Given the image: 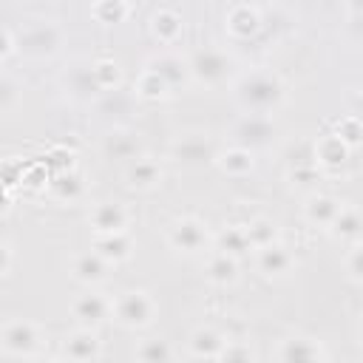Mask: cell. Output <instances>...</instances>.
Here are the masks:
<instances>
[{
  "label": "cell",
  "instance_id": "cell-1",
  "mask_svg": "<svg viewBox=\"0 0 363 363\" xmlns=\"http://www.w3.org/2000/svg\"><path fill=\"white\" fill-rule=\"evenodd\" d=\"M284 82L272 71H252L244 74L235 85V99L250 113H269L284 102Z\"/></svg>",
  "mask_w": 363,
  "mask_h": 363
},
{
  "label": "cell",
  "instance_id": "cell-2",
  "mask_svg": "<svg viewBox=\"0 0 363 363\" xmlns=\"http://www.w3.org/2000/svg\"><path fill=\"white\" fill-rule=\"evenodd\" d=\"M156 298L147 289H122L113 298V320L125 329H145L156 318Z\"/></svg>",
  "mask_w": 363,
  "mask_h": 363
},
{
  "label": "cell",
  "instance_id": "cell-3",
  "mask_svg": "<svg viewBox=\"0 0 363 363\" xmlns=\"http://www.w3.org/2000/svg\"><path fill=\"white\" fill-rule=\"evenodd\" d=\"M40 343H43V332L31 320L14 318L6 320L0 329V349L6 357H37Z\"/></svg>",
  "mask_w": 363,
  "mask_h": 363
},
{
  "label": "cell",
  "instance_id": "cell-4",
  "mask_svg": "<svg viewBox=\"0 0 363 363\" xmlns=\"http://www.w3.org/2000/svg\"><path fill=\"white\" fill-rule=\"evenodd\" d=\"M190 65V77L201 85H221L227 79V71H230V60L224 51L213 48V45H204V48H196L187 60Z\"/></svg>",
  "mask_w": 363,
  "mask_h": 363
},
{
  "label": "cell",
  "instance_id": "cell-5",
  "mask_svg": "<svg viewBox=\"0 0 363 363\" xmlns=\"http://www.w3.org/2000/svg\"><path fill=\"white\" fill-rule=\"evenodd\" d=\"M207 241H210L207 227L199 218H193V216L176 218L170 224V230H167V244L173 250L184 252V255H199L201 250H207Z\"/></svg>",
  "mask_w": 363,
  "mask_h": 363
},
{
  "label": "cell",
  "instance_id": "cell-6",
  "mask_svg": "<svg viewBox=\"0 0 363 363\" xmlns=\"http://www.w3.org/2000/svg\"><path fill=\"white\" fill-rule=\"evenodd\" d=\"M170 156L179 162V164H187V167H199V164H207V162H216V147L210 142L207 133H182L176 136V142L170 145Z\"/></svg>",
  "mask_w": 363,
  "mask_h": 363
},
{
  "label": "cell",
  "instance_id": "cell-7",
  "mask_svg": "<svg viewBox=\"0 0 363 363\" xmlns=\"http://www.w3.org/2000/svg\"><path fill=\"white\" fill-rule=\"evenodd\" d=\"M71 315L79 326L96 329L108 318H113V298H108L102 292H82L71 301Z\"/></svg>",
  "mask_w": 363,
  "mask_h": 363
},
{
  "label": "cell",
  "instance_id": "cell-8",
  "mask_svg": "<svg viewBox=\"0 0 363 363\" xmlns=\"http://www.w3.org/2000/svg\"><path fill=\"white\" fill-rule=\"evenodd\" d=\"M88 224L94 235H111V233H128L130 213L122 201H96L88 210Z\"/></svg>",
  "mask_w": 363,
  "mask_h": 363
},
{
  "label": "cell",
  "instance_id": "cell-9",
  "mask_svg": "<svg viewBox=\"0 0 363 363\" xmlns=\"http://www.w3.org/2000/svg\"><path fill=\"white\" fill-rule=\"evenodd\" d=\"M60 354L68 357V360H99V357H102V340L96 337L94 329L79 326L77 332H71V335L62 340Z\"/></svg>",
  "mask_w": 363,
  "mask_h": 363
},
{
  "label": "cell",
  "instance_id": "cell-10",
  "mask_svg": "<svg viewBox=\"0 0 363 363\" xmlns=\"http://www.w3.org/2000/svg\"><path fill=\"white\" fill-rule=\"evenodd\" d=\"M108 269H111V261L105 255H99L96 250L91 252H79L71 264V275L79 281V284H102L108 278Z\"/></svg>",
  "mask_w": 363,
  "mask_h": 363
},
{
  "label": "cell",
  "instance_id": "cell-11",
  "mask_svg": "<svg viewBox=\"0 0 363 363\" xmlns=\"http://www.w3.org/2000/svg\"><path fill=\"white\" fill-rule=\"evenodd\" d=\"M349 153H352V147L332 130V133H323L315 145H312V156H315V164H320V167H340L346 159H349Z\"/></svg>",
  "mask_w": 363,
  "mask_h": 363
},
{
  "label": "cell",
  "instance_id": "cell-12",
  "mask_svg": "<svg viewBox=\"0 0 363 363\" xmlns=\"http://www.w3.org/2000/svg\"><path fill=\"white\" fill-rule=\"evenodd\" d=\"M255 264H258V272H264L267 278H278L292 269V252L284 244L272 241V244L255 250Z\"/></svg>",
  "mask_w": 363,
  "mask_h": 363
},
{
  "label": "cell",
  "instance_id": "cell-13",
  "mask_svg": "<svg viewBox=\"0 0 363 363\" xmlns=\"http://www.w3.org/2000/svg\"><path fill=\"white\" fill-rule=\"evenodd\" d=\"M278 360H329V352L315 337H286L275 349Z\"/></svg>",
  "mask_w": 363,
  "mask_h": 363
},
{
  "label": "cell",
  "instance_id": "cell-14",
  "mask_svg": "<svg viewBox=\"0 0 363 363\" xmlns=\"http://www.w3.org/2000/svg\"><path fill=\"white\" fill-rule=\"evenodd\" d=\"M190 357H207V360H221L224 343L227 337L221 332H216L213 326H199L190 335Z\"/></svg>",
  "mask_w": 363,
  "mask_h": 363
},
{
  "label": "cell",
  "instance_id": "cell-15",
  "mask_svg": "<svg viewBox=\"0 0 363 363\" xmlns=\"http://www.w3.org/2000/svg\"><path fill=\"white\" fill-rule=\"evenodd\" d=\"M329 233L337 241H349V244L360 241L363 238V210L354 207V204H343L340 213H337V218L332 221Z\"/></svg>",
  "mask_w": 363,
  "mask_h": 363
},
{
  "label": "cell",
  "instance_id": "cell-16",
  "mask_svg": "<svg viewBox=\"0 0 363 363\" xmlns=\"http://www.w3.org/2000/svg\"><path fill=\"white\" fill-rule=\"evenodd\" d=\"M340 201L337 199H332V196H326V193H318V196H312L306 204H303V218L309 221V224H315V227H332V221L337 218V213H340Z\"/></svg>",
  "mask_w": 363,
  "mask_h": 363
},
{
  "label": "cell",
  "instance_id": "cell-17",
  "mask_svg": "<svg viewBox=\"0 0 363 363\" xmlns=\"http://www.w3.org/2000/svg\"><path fill=\"white\" fill-rule=\"evenodd\" d=\"M204 275H207L210 284L227 286V284H233V281L238 278V258L230 255V252L216 250V252L207 258V264H204Z\"/></svg>",
  "mask_w": 363,
  "mask_h": 363
},
{
  "label": "cell",
  "instance_id": "cell-18",
  "mask_svg": "<svg viewBox=\"0 0 363 363\" xmlns=\"http://www.w3.org/2000/svg\"><path fill=\"white\" fill-rule=\"evenodd\" d=\"M227 28H230L233 37L247 40V37H252V34L261 28V14H258L252 6L238 3V6H233V9L227 11Z\"/></svg>",
  "mask_w": 363,
  "mask_h": 363
},
{
  "label": "cell",
  "instance_id": "cell-19",
  "mask_svg": "<svg viewBox=\"0 0 363 363\" xmlns=\"http://www.w3.org/2000/svg\"><path fill=\"white\" fill-rule=\"evenodd\" d=\"M150 34L162 45H173L182 37V17L173 9H159L150 14Z\"/></svg>",
  "mask_w": 363,
  "mask_h": 363
},
{
  "label": "cell",
  "instance_id": "cell-20",
  "mask_svg": "<svg viewBox=\"0 0 363 363\" xmlns=\"http://www.w3.org/2000/svg\"><path fill=\"white\" fill-rule=\"evenodd\" d=\"M48 190H51V196H54L57 201H77V199L85 193V179H82V173H77V170L71 167V170L54 173Z\"/></svg>",
  "mask_w": 363,
  "mask_h": 363
},
{
  "label": "cell",
  "instance_id": "cell-21",
  "mask_svg": "<svg viewBox=\"0 0 363 363\" xmlns=\"http://www.w3.org/2000/svg\"><path fill=\"white\" fill-rule=\"evenodd\" d=\"M159 182H162L159 162L145 159V156H139V159L130 162V167H128V184L130 187H136V190H153Z\"/></svg>",
  "mask_w": 363,
  "mask_h": 363
},
{
  "label": "cell",
  "instance_id": "cell-22",
  "mask_svg": "<svg viewBox=\"0 0 363 363\" xmlns=\"http://www.w3.org/2000/svg\"><path fill=\"white\" fill-rule=\"evenodd\" d=\"M94 250L99 255H105L111 264H119L125 258H130L133 252V241L128 233H111V235H96L94 238Z\"/></svg>",
  "mask_w": 363,
  "mask_h": 363
},
{
  "label": "cell",
  "instance_id": "cell-23",
  "mask_svg": "<svg viewBox=\"0 0 363 363\" xmlns=\"http://www.w3.org/2000/svg\"><path fill=\"white\" fill-rule=\"evenodd\" d=\"M102 150H105V156H111V159H119V162H133V159H139V139L136 136H130V133H125V130H116V133H108L105 136V145H102Z\"/></svg>",
  "mask_w": 363,
  "mask_h": 363
},
{
  "label": "cell",
  "instance_id": "cell-24",
  "mask_svg": "<svg viewBox=\"0 0 363 363\" xmlns=\"http://www.w3.org/2000/svg\"><path fill=\"white\" fill-rule=\"evenodd\" d=\"M216 164H218L227 176H247V173L255 167V159H252V153H250L247 147L235 145V147H227L224 153H218V156H216Z\"/></svg>",
  "mask_w": 363,
  "mask_h": 363
},
{
  "label": "cell",
  "instance_id": "cell-25",
  "mask_svg": "<svg viewBox=\"0 0 363 363\" xmlns=\"http://www.w3.org/2000/svg\"><path fill=\"white\" fill-rule=\"evenodd\" d=\"M147 65H150V68H156V71L167 79V85H170V88L182 85V82H184V77L190 74V65H187V62H182V60H179L176 54H170V51H164V54L153 57Z\"/></svg>",
  "mask_w": 363,
  "mask_h": 363
},
{
  "label": "cell",
  "instance_id": "cell-26",
  "mask_svg": "<svg viewBox=\"0 0 363 363\" xmlns=\"http://www.w3.org/2000/svg\"><path fill=\"white\" fill-rule=\"evenodd\" d=\"M167 91H170L167 79H164L156 68H150V65H147V68L139 74V79H136V94H139L142 99L156 102V99H164V96H167Z\"/></svg>",
  "mask_w": 363,
  "mask_h": 363
},
{
  "label": "cell",
  "instance_id": "cell-27",
  "mask_svg": "<svg viewBox=\"0 0 363 363\" xmlns=\"http://www.w3.org/2000/svg\"><path fill=\"white\" fill-rule=\"evenodd\" d=\"M238 139L250 142V145H258V142H267V136L272 133V122L267 119V113H250L238 122Z\"/></svg>",
  "mask_w": 363,
  "mask_h": 363
},
{
  "label": "cell",
  "instance_id": "cell-28",
  "mask_svg": "<svg viewBox=\"0 0 363 363\" xmlns=\"http://www.w3.org/2000/svg\"><path fill=\"white\" fill-rule=\"evenodd\" d=\"M218 250H221V252H230V255H235V258H241L244 252H250L252 244H250L247 227H224V230L218 233Z\"/></svg>",
  "mask_w": 363,
  "mask_h": 363
},
{
  "label": "cell",
  "instance_id": "cell-29",
  "mask_svg": "<svg viewBox=\"0 0 363 363\" xmlns=\"http://www.w3.org/2000/svg\"><path fill=\"white\" fill-rule=\"evenodd\" d=\"M91 17L96 23H105V26L122 23L128 17V0H94L91 3Z\"/></svg>",
  "mask_w": 363,
  "mask_h": 363
},
{
  "label": "cell",
  "instance_id": "cell-30",
  "mask_svg": "<svg viewBox=\"0 0 363 363\" xmlns=\"http://www.w3.org/2000/svg\"><path fill=\"white\" fill-rule=\"evenodd\" d=\"M91 74H94L96 85L105 88V91H111V88H116V85L122 82V68H119V62H116V60H108V57L96 60V62L91 65Z\"/></svg>",
  "mask_w": 363,
  "mask_h": 363
},
{
  "label": "cell",
  "instance_id": "cell-31",
  "mask_svg": "<svg viewBox=\"0 0 363 363\" xmlns=\"http://www.w3.org/2000/svg\"><path fill=\"white\" fill-rule=\"evenodd\" d=\"M244 227H247V235H250L252 250H261V247H267V244H272V241L278 238V227H275L269 218H264V216L252 218V221L244 224Z\"/></svg>",
  "mask_w": 363,
  "mask_h": 363
},
{
  "label": "cell",
  "instance_id": "cell-32",
  "mask_svg": "<svg viewBox=\"0 0 363 363\" xmlns=\"http://www.w3.org/2000/svg\"><path fill=\"white\" fill-rule=\"evenodd\" d=\"M335 133L354 150L357 145H363V119L360 116H354V113H349V116H343V119H337V125H335Z\"/></svg>",
  "mask_w": 363,
  "mask_h": 363
},
{
  "label": "cell",
  "instance_id": "cell-33",
  "mask_svg": "<svg viewBox=\"0 0 363 363\" xmlns=\"http://www.w3.org/2000/svg\"><path fill=\"white\" fill-rule=\"evenodd\" d=\"M136 360H147V363H156V360H173V349L167 346V340H142L133 352Z\"/></svg>",
  "mask_w": 363,
  "mask_h": 363
},
{
  "label": "cell",
  "instance_id": "cell-34",
  "mask_svg": "<svg viewBox=\"0 0 363 363\" xmlns=\"http://www.w3.org/2000/svg\"><path fill=\"white\" fill-rule=\"evenodd\" d=\"M74 150H68V145L62 142V145H54L51 150H48V156L43 159V164L51 170V173H62V170H71L74 167Z\"/></svg>",
  "mask_w": 363,
  "mask_h": 363
},
{
  "label": "cell",
  "instance_id": "cell-35",
  "mask_svg": "<svg viewBox=\"0 0 363 363\" xmlns=\"http://www.w3.org/2000/svg\"><path fill=\"white\" fill-rule=\"evenodd\" d=\"M346 272H349L352 281L363 284V244L360 241H354L346 252Z\"/></svg>",
  "mask_w": 363,
  "mask_h": 363
},
{
  "label": "cell",
  "instance_id": "cell-36",
  "mask_svg": "<svg viewBox=\"0 0 363 363\" xmlns=\"http://www.w3.org/2000/svg\"><path fill=\"white\" fill-rule=\"evenodd\" d=\"M252 352L250 346H238L235 340H227L224 343V352H221V360H250Z\"/></svg>",
  "mask_w": 363,
  "mask_h": 363
},
{
  "label": "cell",
  "instance_id": "cell-37",
  "mask_svg": "<svg viewBox=\"0 0 363 363\" xmlns=\"http://www.w3.org/2000/svg\"><path fill=\"white\" fill-rule=\"evenodd\" d=\"M11 258H14V250L9 241H3V278L11 275Z\"/></svg>",
  "mask_w": 363,
  "mask_h": 363
},
{
  "label": "cell",
  "instance_id": "cell-38",
  "mask_svg": "<svg viewBox=\"0 0 363 363\" xmlns=\"http://www.w3.org/2000/svg\"><path fill=\"white\" fill-rule=\"evenodd\" d=\"M11 54H14V34L6 28L3 31V60H9Z\"/></svg>",
  "mask_w": 363,
  "mask_h": 363
},
{
  "label": "cell",
  "instance_id": "cell-39",
  "mask_svg": "<svg viewBox=\"0 0 363 363\" xmlns=\"http://www.w3.org/2000/svg\"><path fill=\"white\" fill-rule=\"evenodd\" d=\"M354 116H360V119H363V94H357V96H354Z\"/></svg>",
  "mask_w": 363,
  "mask_h": 363
},
{
  "label": "cell",
  "instance_id": "cell-40",
  "mask_svg": "<svg viewBox=\"0 0 363 363\" xmlns=\"http://www.w3.org/2000/svg\"><path fill=\"white\" fill-rule=\"evenodd\" d=\"M357 337H360V343H363V318H360V326H357Z\"/></svg>",
  "mask_w": 363,
  "mask_h": 363
}]
</instances>
